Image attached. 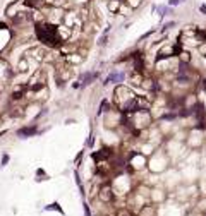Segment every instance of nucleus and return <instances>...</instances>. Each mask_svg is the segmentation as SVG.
I'll return each mask as SVG.
<instances>
[{
    "label": "nucleus",
    "instance_id": "10",
    "mask_svg": "<svg viewBox=\"0 0 206 216\" xmlns=\"http://www.w3.org/2000/svg\"><path fill=\"white\" fill-rule=\"evenodd\" d=\"M117 216H131V213H129V211H126V209H120V211L117 213Z\"/></svg>",
    "mask_w": 206,
    "mask_h": 216
},
{
    "label": "nucleus",
    "instance_id": "3",
    "mask_svg": "<svg viewBox=\"0 0 206 216\" xmlns=\"http://www.w3.org/2000/svg\"><path fill=\"white\" fill-rule=\"evenodd\" d=\"M127 79V74L124 72V70H112L110 74L107 76V79H105V84H120V82H124Z\"/></svg>",
    "mask_w": 206,
    "mask_h": 216
},
{
    "label": "nucleus",
    "instance_id": "1",
    "mask_svg": "<svg viewBox=\"0 0 206 216\" xmlns=\"http://www.w3.org/2000/svg\"><path fill=\"white\" fill-rule=\"evenodd\" d=\"M34 34L38 41H41L45 46L48 48H59L60 45H64L65 41L60 36L59 26L53 24V22H48V21H41V22H36L34 24Z\"/></svg>",
    "mask_w": 206,
    "mask_h": 216
},
{
    "label": "nucleus",
    "instance_id": "5",
    "mask_svg": "<svg viewBox=\"0 0 206 216\" xmlns=\"http://www.w3.org/2000/svg\"><path fill=\"white\" fill-rule=\"evenodd\" d=\"M96 77H98V72H84V74L81 76V81H79V84L84 88V86L91 84V81H95Z\"/></svg>",
    "mask_w": 206,
    "mask_h": 216
},
{
    "label": "nucleus",
    "instance_id": "4",
    "mask_svg": "<svg viewBox=\"0 0 206 216\" xmlns=\"http://www.w3.org/2000/svg\"><path fill=\"white\" fill-rule=\"evenodd\" d=\"M174 9H175V7H170L168 4H160V5L155 7V10H156V14L160 17H170V16L174 14Z\"/></svg>",
    "mask_w": 206,
    "mask_h": 216
},
{
    "label": "nucleus",
    "instance_id": "7",
    "mask_svg": "<svg viewBox=\"0 0 206 216\" xmlns=\"http://www.w3.org/2000/svg\"><path fill=\"white\" fill-rule=\"evenodd\" d=\"M36 134V125H31V127H22L17 130V136L19 137H29V136H34Z\"/></svg>",
    "mask_w": 206,
    "mask_h": 216
},
{
    "label": "nucleus",
    "instance_id": "2",
    "mask_svg": "<svg viewBox=\"0 0 206 216\" xmlns=\"http://www.w3.org/2000/svg\"><path fill=\"white\" fill-rule=\"evenodd\" d=\"M134 96H136V93L129 88V86L118 84L117 88H115V91H113V101H115L117 108L124 115L131 113V105L134 101Z\"/></svg>",
    "mask_w": 206,
    "mask_h": 216
},
{
    "label": "nucleus",
    "instance_id": "8",
    "mask_svg": "<svg viewBox=\"0 0 206 216\" xmlns=\"http://www.w3.org/2000/svg\"><path fill=\"white\" fill-rule=\"evenodd\" d=\"M177 26V21H167V22H163L161 24V28H160V33H167V31L174 29Z\"/></svg>",
    "mask_w": 206,
    "mask_h": 216
},
{
    "label": "nucleus",
    "instance_id": "6",
    "mask_svg": "<svg viewBox=\"0 0 206 216\" xmlns=\"http://www.w3.org/2000/svg\"><path fill=\"white\" fill-rule=\"evenodd\" d=\"M100 199L103 201V202H110L112 199H113V189L110 185H105L101 189V194H100Z\"/></svg>",
    "mask_w": 206,
    "mask_h": 216
},
{
    "label": "nucleus",
    "instance_id": "11",
    "mask_svg": "<svg viewBox=\"0 0 206 216\" xmlns=\"http://www.w3.org/2000/svg\"><path fill=\"white\" fill-rule=\"evenodd\" d=\"M199 10H201V14H205V16H206V5H205V4H201V5H199Z\"/></svg>",
    "mask_w": 206,
    "mask_h": 216
},
{
    "label": "nucleus",
    "instance_id": "9",
    "mask_svg": "<svg viewBox=\"0 0 206 216\" xmlns=\"http://www.w3.org/2000/svg\"><path fill=\"white\" fill-rule=\"evenodd\" d=\"M187 0H168L167 4L170 5V7H179V5H184Z\"/></svg>",
    "mask_w": 206,
    "mask_h": 216
},
{
    "label": "nucleus",
    "instance_id": "12",
    "mask_svg": "<svg viewBox=\"0 0 206 216\" xmlns=\"http://www.w3.org/2000/svg\"><path fill=\"white\" fill-rule=\"evenodd\" d=\"M7 161H9V156H7V154H4V158H2V165H5Z\"/></svg>",
    "mask_w": 206,
    "mask_h": 216
}]
</instances>
